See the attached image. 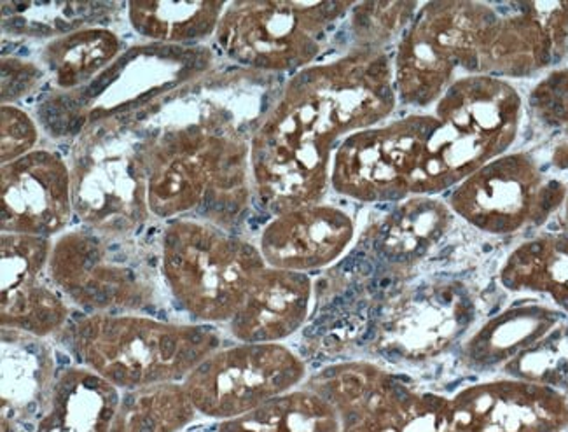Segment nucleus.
<instances>
[{
  "label": "nucleus",
  "instance_id": "f8f14e48",
  "mask_svg": "<svg viewBox=\"0 0 568 432\" xmlns=\"http://www.w3.org/2000/svg\"><path fill=\"white\" fill-rule=\"evenodd\" d=\"M568 184L549 178L527 151L507 153L449 191L455 218L485 235L511 237L560 212Z\"/></svg>",
  "mask_w": 568,
  "mask_h": 432
},
{
  "label": "nucleus",
  "instance_id": "9b49d317",
  "mask_svg": "<svg viewBox=\"0 0 568 432\" xmlns=\"http://www.w3.org/2000/svg\"><path fill=\"white\" fill-rule=\"evenodd\" d=\"M306 388L333 404L342 432H457L449 395L422 391L376 363L331 364Z\"/></svg>",
  "mask_w": 568,
  "mask_h": 432
},
{
  "label": "nucleus",
  "instance_id": "c85d7f7f",
  "mask_svg": "<svg viewBox=\"0 0 568 432\" xmlns=\"http://www.w3.org/2000/svg\"><path fill=\"white\" fill-rule=\"evenodd\" d=\"M214 432H342V422L333 404L305 385L245 415L217 422Z\"/></svg>",
  "mask_w": 568,
  "mask_h": 432
},
{
  "label": "nucleus",
  "instance_id": "5701e85b",
  "mask_svg": "<svg viewBox=\"0 0 568 432\" xmlns=\"http://www.w3.org/2000/svg\"><path fill=\"white\" fill-rule=\"evenodd\" d=\"M57 376L53 346L44 338L2 328V432L38 422Z\"/></svg>",
  "mask_w": 568,
  "mask_h": 432
},
{
  "label": "nucleus",
  "instance_id": "1a4fd4ad",
  "mask_svg": "<svg viewBox=\"0 0 568 432\" xmlns=\"http://www.w3.org/2000/svg\"><path fill=\"white\" fill-rule=\"evenodd\" d=\"M50 279L83 315L156 312L161 291L153 267L132 237L72 230L53 240Z\"/></svg>",
  "mask_w": 568,
  "mask_h": 432
},
{
  "label": "nucleus",
  "instance_id": "4be33fe9",
  "mask_svg": "<svg viewBox=\"0 0 568 432\" xmlns=\"http://www.w3.org/2000/svg\"><path fill=\"white\" fill-rule=\"evenodd\" d=\"M567 318L549 303H521L497 313L462 342L458 361L474 373H504L525 350L536 345Z\"/></svg>",
  "mask_w": 568,
  "mask_h": 432
},
{
  "label": "nucleus",
  "instance_id": "4468645a",
  "mask_svg": "<svg viewBox=\"0 0 568 432\" xmlns=\"http://www.w3.org/2000/svg\"><path fill=\"white\" fill-rule=\"evenodd\" d=\"M433 127V112H413L354 133L334 154L331 188L358 203H399L413 197Z\"/></svg>",
  "mask_w": 568,
  "mask_h": 432
},
{
  "label": "nucleus",
  "instance_id": "473e14b6",
  "mask_svg": "<svg viewBox=\"0 0 568 432\" xmlns=\"http://www.w3.org/2000/svg\"><path fill=\"white\" fill-rule=\"evenodd\" d=\"M503 375L542 383L568 394V315L518 355Z\"/></svg>",
  "mask_w": 568,
  "mask_h": 432
},
{
  "label": "nucleus",
  "instance_id": "f257e3e1",
  "mask_svg": "<svg viewBox=\"0 0 568 432\" xmlns=\"http://www.w3.org/2000/svg\"><path fill=\"white\" fill-rule=\"evenodd\" d=\"M392 54L351 48L291 76L251 137L254 198L272 215L324 202L339 145L396 111Z\"/></svg>",
  "mask_w": 568,
  "mask_h": 432
},
{
  "label": "nucleus",
  "instance_id": "ddd939ff",
  "mask_svg": "<svg viewBox=\"0 0 568 432\" xmlns=\"http://www.w3.org/2000/svg\"><path fill=\"white\" fill-rule=\"evenodd\" d=\"M305 382V361L284 343H236L215 350L182 383L200 416L224 422Z\"/></svg>",
  "mask_w": 568,
  "mask_h": 432
},
{
  "label": "nucleus",
  "instance_id": "7c9ffc66",
  "mask_svg": "<svg viewBox=\"0 0 568 432\" xmlns=\"http://www.w3.org/2000/svg\"><path fill=\"white\" fill-rule=\"evenodd\" d=\"M2 30L18 38H62L87 29L93 18H102L115 4L100 2H2Z\"/></svg>",
  "mask_w": 568,
  "mask_h": 432
},
{
  "label": "nucleus",
  "instance_id": "0eeeda50",
  "mask_svg": "<svg viewBox=\"0 0 568 432\" xmlns=\"http://www.w3.org/2000/svg\"><path fill=\"white\" fill-rule=\"evenodd\" d=\"M203 46H135L88 87L39 103V121L54 137H78L99 121L135 114L206 74L214 57Z\"/></svg>",
  "mask_w": 568,
  "mask_h": 432
},
{
  "label": "nucleus",
  "instance_id": "dca6fc26",
  "mask_svg": "<svg viewBox=\"0 0 568 432\" xmlns=\"http://www.w3.org/2000/svg\"><path fill=\"white\" fill-rule=\"evenodd\" d=\"M568 54V2H494L476 76L530 78Z\"/></svg>",
  "mask_w": 568,
  "mask_h": 432
},
{
  "label": "nucleus",
  "instance_id": "a211bd4d",
  "mask_svg": "<svg viewBox=\"0 0 568 432\" xmlns=\"http://www.w3.org/2000/svg\"><path fill=\"white\" fill-rule=\"evenodd\" d=\"M457 432L568 431V394L528 380L498 376L449 395Z\"/></svg>",
  "mask_w": 568,
  "mask_h": 432
},
{
  "label": "nucleus",
  "instance_id": "f03ea898",
  "mask_svg": "<svg viewBox=\"0 0 568 432\" xmlns=\"http://www.w3.org/2000/svg\"><path fill=\"white\" fill-rule=\"evenodd\" d=\"M235 84L202 76L139 112L153 218L196 214L230 230L248 209L254 197L251 137L281 88L242 99Z\"/></svg>",
  "mask_w": 568,
  "mask_h": 432
},
{
  "label": "nucleus",
  "instance_id": "39448f33",
  "mask_svg": "<svg viewBox=\"0 0 568 432\" xmlns=\"http://www.w3.org/2000/svg\"><path fill=\"white\" fill-rule=\"evenodd\" d=\"M75 218L103 235L133 237L151 221L145 130L139 112L90 124L67 158Z\"/></svg>",
  "mask_w": 568,
  "mask_h": 432
},
{
  "label": "nucleus",
  "instance_id": "2f4dec72",
  "mask_svg": "<svg viewBox=\"0 0 568 432\" xmlns=\"http://www.w3.org/2000/svg\"><path fill=\"white\" fill-rule=\"evenodd\" d=\"M525 115L558 170H568V69L552 70L528 97Z\"/></svg>",
  "mask_w": 568,
  "mask_h": 432
},
{
  "label": "nucleus",
  "instance_id": "f3484780",
  "mask_svg": "<svg viewBox=\"0 0 568 432\" xmlns=\"http://www.w3.org/2000/svg\"><path fill=\"white\" fill-rule=\"evenodd\" d=\"M74 215L71 169L51 149H36L0 169V230L53 240Z\"/></svg>",
  "mask_w": 568,
  "mask_h": 432
},
{
  "label": "nucleus",
  "instance_id": "72a5a7b5",
  "mask_svg": "<svg viewBox=\"0 0 568 432\" xmlns=\"http://www.w3.org/2000/svg\"><path fill=\"white\" fill-rule=\"evenodd\" d=\"M418 2H361L351 11L352 48L385 50L396 38H403L416 13Z\"/></svg>",
  "mask_w": 568,
  "mask_h": 432
},
{
  "label": "nucleus",
  "instance_id": "c756f323",
  "mask_svg": "<svg viewBox=\"0 0 568 432\" xmlns=\"http://www.w3.org/2000/svg\"><path fill=\"white\" fill-rule=\"evenodd\" d=\"M199 416L184 383H158L121 392L111 432H184Z\"/></svg>",
  "mask_w": 568,
  "mask_h": 432
},
{
  "label": "nucleus",
  "instance_id": "f704fd0d",
  "mask_svg": "<svg viewBox=\"0 0 568 432\" xmlns=\"http://www.w3.org/2000/svg\"><path fill=\"white\" fill-rule=\"evenodd\" d=\"M0 142L2 165L20 160L36 151L39 144L38 121L26 109L18 106H2L0 109Z\"/></svg>",
  "mask_w": 568,
  "mask_h": 432
},
{
  "label": "nucleus",
  "instance_id": "20e7f679",
  "mask_svg": "<svg viewBox=\"0 0 568 432\" xmlns=\"http://www.w3.org/2000/svg\"><path fill=\"white\" fill-rule=\"evenodd\" d=\"M433 115L413 197L449 193L490 161L511 153L524 124L525 102L511 81L466 76L434 103Z\"/></svg>",
  "mask_w": 568,
  "mask_h": 432
},
{
  "label": "nucleus",
  "instance_id": "c9c22d12",
  "mask_svg": "<svg viewBox=\"0 0 568 432\" xmlns=\"http://www.w3.org/2000/svg\"><path fill=\"white\" fill-rule=\"evenodd\" d=\"M44 79V70L39 63L2 57V106H17L18 100L27 99L38 90Z\"/></svg>",
  "mask_w": 568,
  "mask_h": 432
},
{
  "label": "nucleus",
  "instance_id": "b1692460",
  "mask_svg": "<svg viewBox=\"0 0 568 432\" xmlns=\"http://www.w3.org/2000/svg\"><path fill=\"white\" fill-rule=\"evenodd\" d=\"M121 391L88 368L58 373L50 398L30 432H111Z\"/></svg>",
  "mask_w": 568,
  "mask_h": 432
},
{
  "label": "nucleus",
  "instance_id": "7ed1b4c3",
  "mask_svg": "<svg viewBox=\"0 0 568 432\" xmlns=\"http://www.w3.org/2000/svg\"><path fill=\"white\" fill-rule=\"evenodd\" d=\"M67 345L81 366L115 389L184 382L223 345L215 325L169 322L142 313H93L67 325Z\"/></svg>",
  "mask_w": 568,
  "mask_h": 432
},
{
  "label": "nucleus",
  "instance_id": "e433bc0d",
  "mask_svg": "<svg viewBox=\"0 0 568 432\" xmlns=\"http://www.w3.org/2000/svg\"><path fill=\"white\" fill-rule=\"evenodd\" d=\"M561 221H564L565 231H568V188H567V197H565L564 205L560 209Z\"/></svg>",
  "mask_w": 568,
  "mask_h": 432
},
{
  "label": "nucleus",
  "instance_id": "9d476101",
  "mask_svg": "<svg viewBox=\"0 0 568 432\" xmlns=\"http://www.w3.org/2000/svg\"><path fill=\"white\" fill-rule=\"evenodd\" d=\"M494 2H428L392 54L397 100L406 108L427 109L452 84L476 76L478 46Z\"/></svg>",
  "mask_w": 568,
  "mask_h": 432
},
{
  "label": "nucleus",
  "instance_id": "6ab92c4d",
  "mask_svg": "<svg viewBox=\"0 0 568 432\" xmlns=\"http://www.w3.org/2000/svg\"><path fill=\"white\" fill-rule=\"evenodd\" d=\"M51 249L53 240L13 233L0 237V324L4 330L38 338L65 330L71 310L48 272Z\"/></svg>",
  "mask_w": 568,
  "mask_h": 432
},
{
  "label": "nucleus",
  "instance_id": "bb28decb",
  "mask_svg": "<svg viewBox=\"0 0 568 432\" xmlns=\"http://www.w3.org/2000/svg\"><path fill=\"white\" fill-rule=\"evenodd\" d=\"M123 54L120 36L109 27H87L42 46L39 66L58 93L88 87Z\"/></svg>",
  "mask_w": 568,
  "mask_h": 432
},
{
  "label": "nucleus",
  "instance_id": "393cba45",
  "mask_svg": "<svg viewBox=\"0 0 568 432\" xmlns=\"http://www.w3.org/2000/svg\"><path fill=\"white\" fill-rule=\"evenodd\" d=\"M454 223L455 214L446 200L427 194L406 198L376 230V251L388 263L412 267L445 240Z\"/></svg>",
  "mask_w": 568,
  "mask_h": 432
},
{
  "label": "nucleus",
  "instance_id": "cd10ccee",
  "mask_svg": "<svg viewBox=\"0 0 568 432\" xmlns=\"http://www.w3.org/2000/svg\"><path fill=\"white\" fill-rule=\"evenodd\" d=\"M227 2L211 0H158L129 2L130 26L142 39L154 44L193 48L214 38Z\"/></svg>",
  "mask_w": 568,
  "mask_h": 432
},
{
  "label": "nucleus",
  "instance_id": "2eb2a0df",
  "mask_svg": "<svg viewBox=\"0 0 568 432\" xmlns=\"http://www.w3.org/2000/svg\"><path fill=\"white\" fill-rule=\"evenodd\" d=\"M474 321L476 301L464 282L425 280L384 307L373 345L392 363L424 364L457 345Z\"/></svg>",
  "mask_w": 568,
  "mask_h": 432
},
{
  "label": "nucleus",
  "instance_id": "6e6552de",
  "mask_svg": "<svg viewBox=\"0 0 568 432\" xmlns=\"http://www.w3.org/2000/svg\"><path fill=\"white\" fill-rule=\"evenodd\" d=\"M355 2H227L214 39L239 69L278 76L315 66Z\"/></svg>",
  "mask_w": 568,
  "mask_h": 432
},
{
  "label": "nucleus",
  "instance_id": "412c9836",
  "mask_svg": "<svg viewBox=\"0 0 568 432\" xmlns=\"http://www.w3.org/2000/svg\"><path fill=\"white\" fill-rule=\"evenodd\" d=\"M313 282L308 273L264 268L226 324L239 343H284L308 321Z\"/></svg>",
  "mask_w": 568,
  "mask_h": 432
},
{
  "label": "nucleus",
  "instance_id": "a878e982",
  "mask_svg": "<svg viewBox=\"0 0 568 432\" xmlns=\"http://www.w3.org/2000/svg\"><path fill=\"white\" fill-rule=\"evenodd\" d=\"M498 280L509 293L542 298L568 315V231L519 243L500 267Z\"/></svg>",
  "mask_w": 568,
  "mask_h": 432
},
{
  "label": "nucleus",
  "instance_id": "aec40b11",
  "mask_svg": "<svg viewBox=\"0 0 568 432\" xmlns=\"http://www.w3.org/2000/svg\"><path fill=\"white\" fill-rule=\"evenodd\" d=\"M354 239L352 215L322 202L273 215L257 248L268 267L310 275L336 263Z\"/></svg>",
  "mask_w": 568,
  "mask_h": 432
},
{
  "label": "nucleus",
  "instance_id": "423d86ee",
  "mask_svg": "<svg viewBox=\"0 0 568 432\" xmlns=\"http://www.w3.org/2000/svg\"><path fill=\"white\" fill-rule=\"evenodd\" d=\"M266 267L256 243L203 219H172L161 233V280L196 324L226 325Z\"/></svg>",
  "mask_w": 568,
  "mask_h": 432
}]
</instances>
